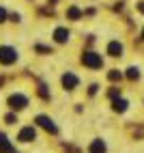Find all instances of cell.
Instances as JSON below:
<instances>
[{"mask_svg":"<svg viewBox=\"0 0 144 153\" xmlns=\"http://www.w3.org/2000/svg\"><path fill=\"white\" fill-rule=\"evenodd\" d=\"M90 153H106V145H103V140H92V145H90Z\"/></svg>","mask_w":144,"mask_h":153,"instance_id":"cell-10","label":"cell"},{"mask_svg":"<svg viewBox=\"0 0 144 153\" xmlns=\"http://www.w3.org/2000/svg\"><path fill=\"white\" fill-rule=\"evenodd\" d=\"M138 9H140V13H144V0H140V2H138Z\"/></svg>","mask_w":144,"mask_h":153,"instance_id":"cell-19","label":"cell"},{"mask_svg":"<svg viewBox=\"0 0 144 153\" xmlns=\"http://www.w3.org/2000/svg\"><path fill=\"white\" fill-rule=\"evenodd\" d=\"M80 15H82V13H80V9H78V7H71L69 11H67V17H69V19H78Z\"/></svg>","mask_w":144,"mask_h":153,"instance_id":"cell-13","label":"cell"},{"mask_svg":"<svg viewBox=\"0 0 144 153\" xmlns=\"http://www.w3.org/2000/svg\"><path fill=\"white\" fill-rule=\"evenodd\" d=\"M37 123L43 127L45 131H49V134H56V131H58V127L54 125V121L49 119V117H45V114H39V117H37Z\"/></svg>","mask_w":144,"mask_h":153,"instance_id":"cell-4","label":"cell"},{"mask_svg":"<svg viewBox=\"0 0 144 153\" xmlns=\"http://www.w3.org/2000/svg\"><path fill=\"white\" fill-rule=\"evenodd\" d=\"M15 60H17V52L13 48H9V45L0 48V63L2 65H11V63H15Z\"/></svg>","mask_w":144,"mask_h":153,"instance_id":"cell-2","label":"cell"},{"mask_svg":"<svg viewBox=\"0 0 144 153\" xmlns=\"http://www.w3.org/2000/svg\"><path fill=\"white\" fill-rule=\"evenodd\" d=\"M114 110H116V112H125V110H127V101L120 99V97L114 99Z\"/></svg>","mask_w":144,"mask_h":153,"instance_id":"cell-11","label":"cell"},{"mask_svg":"<svg viewBox=\"0 0 144 153\" xmlns=\"http://www.w3.org/2000/svg\"><path fill=\"white\" fill-rule=\"evenodd\" d=\"M35 136H37V131H35V127H24L22 131H19V140L22 142H30V140H35Z\"/></svg>","mask_w":144,"mask_h":153,"instance_id":"cell-6","label":"cell"},{"mask_svg":"<svg viewBox=\"0 0 144 153\" xmlns=\"http://www.w3.org/2000/svg\"><path fill=\"white\" fill-rule=\"evenodd\" d=\"M0 153H15L13 145L9 142V138L4 134H0Z\"/></svg>","mask_w":144,"mask_h":153,"instance_id":"cell-7","label":"cell"},{"mask_svg":"<svg viewBox=\"0 0 144 153\" xmlns=\"http://www.w3.org/2000/svg\"><path fill=\"white\" fill-rule=\"evenodd\" d=\"M82 63L90 69H99L103 65V60H101V54H95V52H84L82 54Z\"/></svg>","mask_w":144,"mask_h":153,"instance_id":"cell-1","label":"cell"},{"mask_svg":"<svg viewBox=\"0 0 144 153\" xmlns=\"http://www.w3.org/2000/svg\"><path fill=\"white\" fill-rule=\"evenodd\" d=\"M4 19H7V11H4V9H2V7H0V24H2V22H4Z\"/></svg>","mask_w":144,"mask_h":153,"instance_id":"cell-15","label":"cell"},{"mask_svg":"<svg viewBox=\"0 0 144 153\" xmlns=\"http://www.w3.org/2000/svg\"><path fill=\"white\" fill-rule=\"evenodd\" d=\"M9 106H11L13 110H22V108H26V106H28V97L15 93V95L9 97Z\"/></svg>","mask_w":144,"mask_h":153,"instance_id":"cell-3","label":"cell"},{"mask_svg":"<svg viewBox=\"0 0 144 153\" xmlns=\"http://www.w3.org/2000/svg\"><path fill=\"white\" fill-rule=\"evenodd\" d=\"M54 39H56L58 43H65L67 39H69V30L67 28H56L54 30Z\"/></svg>","mask_w":144,"mask_h":153,"instance_id":"cell-8","label":"cell"},{"mask_svg":"<svg viewBox=\"0 0 144 153\" xmlns=\"http://www.w3.org/2000/svg\"><path fill=\"white\" fill-rule=\"evenodd\" d=\"M108 54H110V56H120V54H123V45H120L118 41H112V43L108 45Z\"/></svg>","mask_w":144,"mask_h":153,"instance_id":"cell-9","label":"cell"},{"mask_svg":"<svg viewBox=\"0 0 144 153\" xmlns=\"http://www.w3.org/2000/svg\"><path fill=\"white\" fill-rule=\"evenodd\" d=\"M78 82H80V80H78L73 74H69V71L63 76V86H65V88H69V91H73V88L78 86Z\"/></svg>","mask_w":144,"mask_h":153,"instance_id":"cell-5","label":"cell"},{"mask_svg":"<svg viewBox=\"0 0 144 153\" xmlns=\"http://www.w3.org/2000/svg\"><path fill=\"white\" fill-rule=\"evenodd\" d=\"M123 76H120V71H110V80L112 82H116V80H120Z\"/></svg>","mask_w":144,"mask_h":153,"instance_id":"cell-14","label":"cell"},{"mask_svg":"<svg viewBox=\"0 0 144 153\" xmlns=\"http://www.w3.org/2000/svg\"><path fill=\"white\" fill-rule=\"evenodd\" d=\"M118 95H120V93H118L116 88H112V91H110V97H112V99H118Z\"/></svg>","mask_w":144,"mask_h":153,"instance_id":"cell-16","label":"cell"},{"mask_svg":"<svg viewBox=\"0 0 144 153\" xmlns=\"http://www.w3.org/2000/svg\"><path fill=\"white\" fill-rule=\"evenodd\" d=\"M7 123H15V117L13 114H7Z\"/></svg>","mask_w":144,"mask_h":153,"instance_id":"cell-18","label":"cell"},{"mask_svg":"<svg viewBox=\"0 0 144 153\" xmlns=\"http://www.w3.org/2000/svg\"><path fill=\"white\" fill-rule=\"evenodd\" d=\"M127 78H129V80H138V78H140L138 67H129V69H127Z\"/></svg>","mask_w":144,"mask_h":153,"instance_id":"cell-12","label":"cell"},{"mask_svg":"<svg viewBox=\"0 0 144 153\" xmlns=\"http://www.w3.org/2000/svg\"><path fill=\"white\" fill-rule=\"evenodd\" d=\"M142 39H144V30H142Z\"/></svg>","mask_w":144,"mask_h":153,"instance_id":"cell-20","label":"cell"},{"mask_svg":"<svg viewBox=\"0 0 144 153\" xmlns=\"http://www.w3.org/2000/svg\"><path fill=\"white\" fill-rule=\"evenodd\" d=\"M97 88H99L97 84H92V86H90V91H88V93H90V95H95V93H97Z\"/></svg>","mask_w":144,"mask_h":153,"instance_id":"cell-17","label":"cell"}]
</instances>
